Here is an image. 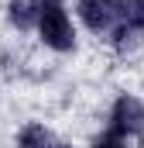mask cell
I'll return each instance as SVG.
<instances>
[{
  "label": "cell",
  "mask_w": 144,
  "mask_h": 148,
  "mask_svg": "<svg viewBox=\"0 0 144 148\" xmlns=\"http://www.w3.org/2000/svg\"><path fill=\"white\" fill-rule=\"evenodd\" d=\"M117 17L124 21L120 28L144 35V0H117Z\"/></svg>",
  "instance_id": "obj_5"
},
{
  "label": "cell",
  "mask_w": 144,
  "mask_h": 148,
  "mask_svg": "<svg viewBox=\"0 0 144 148\" xmlns=\"http://www.w3.org/2000/svg\"><path fill=\"white\" fill-rule=\"evenodd\" d=\"M38 14H41L38 0H10V3H7V17H10V24L21 28V31L35 28V24H38Z\"/></svg>",
  "instance_id": "obj_4"
},
{
  "label": "cell",
  "mask_w": 144,
  "mask_h": 148,
  "mask_svg": "<svg viewBox=\"0 0 144 148\" xmlns=\"http://www.w3.org/2000/svg\"><path fill=\"white\" fill-rule=\"evenodd\" d=\"M38 31H41V41L55 52H69L75 45V31H72V21L62 7H52L45 3L41 14H38Z\"/></svg>",
  "instance_id": "obj_1"
},
{
  "label": "cell",
  "mask_w": 144,
  "mask_h": 148,
  "mask_svg": "<svg viewBox=\"0 0 144 148\" xmlns=\"http://www.w3.org/2000/svg\"><path fill=\"white\" fill-rule=\"evenodd\" d=\"M79 17L89 31H110L117 21V0H79Z\"/></svg>",
  "instance_id": "obj_3"
},
{
  "label": "cell",
  "mask_w": 144,
  "mask_h": 148,
  "mask_svg": "<svg viewBox=\"0 0 144 148\" xmlns=\"http://www.w3.org/2000/svg\"><path fill=\"white\" fill-rule=\"evenodd\" d=\"M144 131V103L137 97H117L113 110H110V134L113 138H134Z\"/></svg>",
  "instance_id": "obj_2"
},
{
  "label": "cell",
  "mask_w": 144,
  "mask_h": 148,
  "mask_svg": "<svg viewBox=\"0 0 144 148\" xmlns=\"http://www.w3.org/2000/svg\"><path fill=\"white\" fill-rule=\"evenodd\" d=\"M17 148H52V134L45 124H28L17 134Z\"/></svg>",
  "instance_id": "obj_6"
},
{
  "label": "cell",
  "mask_w": 144,
  "mask_h": 148,
  "mask_svg": "<svg viewBox=\"0 0 144 148\" xmlns=\"http://www.w3.org/2000/svg\"><path fill=\"white\" fill-rule=\"evenodd\" d=\"M93 148H127V145H124V138H113V134H107V138L93 141Z\"/></svg>",
  "instance_id": "obj_7"
},
{
  "label": "cell",
  "mask_w": 144,
  "mask_h": 148,
  "mask_svg": "<svg viewBox=\"0 0 144 148\" xmlns=\"http://www.w3.org/2000/svg\"><path fill=\"white\" fill-rule=\"evenodd\" d=\"M52 148H69V145H52Z\"/></svg>",
  "instance_id": "obj_9"
},
{
  "label": "cell",
  "mask_w": 144,
  "mask_h": 148,
  "mask_svg": "<svg viewBox=\"0 0 144 148\" xmlns=\"http://www.w3.org/2000/svg\"><path fill=\"white\" fill-rule=\"evenodd\" d=\"M45 3H52V7H62V0H45Z\"/></svg>",
  "instance_id": "obj_8"
}]
</instances>
